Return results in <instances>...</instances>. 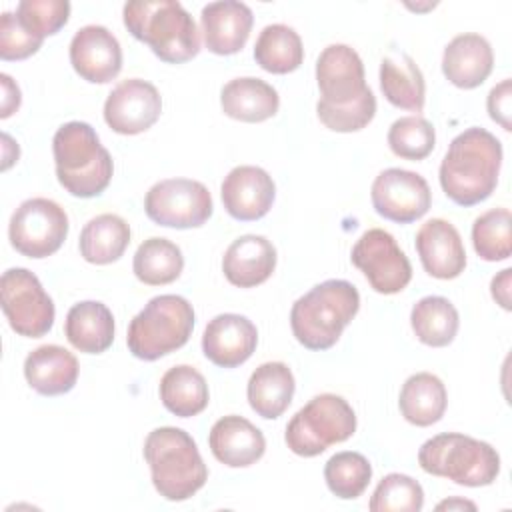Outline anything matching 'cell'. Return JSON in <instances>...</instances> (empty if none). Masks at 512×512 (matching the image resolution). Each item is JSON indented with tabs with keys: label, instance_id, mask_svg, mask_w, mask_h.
I'll return each instance as SVG.
<instances>
[{
	"label": "cell",
	"instance_id": "cell-24",
	"mask_svg": "<svg viewBox=\"0 0 512 512\" xmlns=\"http://www.w3.org/2000/svg\"><path fill=\"white\" fill-rule=\"evenodd\" d=\"M78 360L58 344H44L24 360V376L32 390L42 396L66 394L78 380Z\"/></svg>",
	"mask_w": 512,
	"mask_h": 512
},
{
	"label": "cell",
	"instance_id": "cell-30",
	"mask_svg": "<svg viewBox=\"0 0 512 512\" xmlns=\"http://www.w3.org/2000/svg\"><path fill=\"white\" fill-rule=\"evenodd\" d=\"M130 244V226L118 214H98L80 232V254L90 264L116 262Z\"/></svg>",
	"mask_w": 512,
	"mask_h": 512
},
{
	"label": "cell",
	"instance_id": "cell-17",
	"mask_svg": "<svg viewBox=\"0 0 512 512\" xmlns=\"http://www.w3.org/2000/svg\"><path fill=\"white\" fill-rule=\"evenodd\" d=\"M224 210L240 222L260 220L272 208L276 186L272 176L260 166H236L220 186Z\"/></svg>",
	"mask_w": 512,
	"mask_h": 512
},
{
	"label": "cell",
	"instance_id": "cell-40",
	"mask_svg": "<svg viewBox=\"0 0 512 512\" xmlns=\"http://www.w3.org/2000/svg\"><path fill=\"white\" fill-rule=\"evenodd\" d=\"M20 24L38 38L56 34L70 16V2L66 0H22L16 6Z\"/></svg>",
	"mask_w": 512,
	"mask_h": 512
},
{
	"label": "cell",
	"instance_id": "cell-23",
	"mask_svg": "<svg viewBox=\"0 0 512 512\" xmlns=\"http://www.w3.org/2000/svg\"><path fill=\"white\" fill-rule=\"evenodd\" d=\"M276 268L274 244L258 234L236 238L224 252L222 272L238 288H254L266 282Z\"/></svg>",
	"mask_w": 512,
	"mask_h": 512
},
{
	"label": "cell",
	"instance_id": "cell-14",
	"mask_svg": "<svg viewBox=\"0 0 512 512\" xmlns=\"http://www.w3.org/2000/svg\"><path fill=\"white\" fill-rule=\"evenodd\" d=\"M162 112V98L154 84L128 78L112 88L104 102V120L106 124L126 136L146 132L156 124Z\"/></svg>",
	"mask_w": 512,
	"mask_h": 512
},
{
	"label": "cell",
	"instance_id": "cell-39",
	"mask_svg": "<svg viewBox=\"0 0 512 512\" xmlns=\"http://www.w3.org/2000/svg\"><path fill=\"white\" fill-rule=\"evenodd\" d=\"M316 112L326 128L334 132H356L372 122L376 114V96L370 88H366L362 96L346 106H328L318 100Z\"/></svg>",
	"mask_w": 512,
	"mask_h": 512
},
{
	"label": "cell",
	"instance_id": "cell-6",
	"mask_svg": "<svg viewBox=\"0 0 512 512\" xmlns=\"http://www.w3.org/2000/svg\"><path fill=\"white\" fill-rule=\"evenodd\" d=\"M418 464L426 474L470 488L488 486L500 474L496 448L460 432H444L426 440L418 450Z\"/></svg>",
	"mask_w": 512,
	"mask_h": 512
},
{
	"label": "cell",
	"instance_id": "cell-9",
	"mask_svg": "<svg viewBox=\"0 0 512 512\" xmlns=\"http://www.w3.org/2000/svg\"><path fill=\"white\" fill-rule=\"evenodd\" d=\"M2 312L10 328L26 338H40L54 324V302L36 274L26 268H10L0 278Z\"/></svg>",
	"mask_w": 512,
	"mask_h": 512
},
{
	"label": "cell",
	"instance_id": "cell-38",
	"mask_svg": "<svg viewBox=\"0 0 512 512\" xmlns=\"http://www.w3.org/2000/svg\"><path fill=\"white\" fill-rule=\"evenodd\" d=\"M424 506V490L422 486L400 472H392L384 476L372 498L368 508L372 512H418Z\"/></svg>",
	"mask_w": 512,
	"mask_h": 512
},
{
	"label": "cell",
	"instance_id": "cell-1",
	"mask_svg": "<svg viewBox=\"0 0 512 512\" xmlns=\"http://www.w3.org/2000/svg\"><path fill=\"white\" fill-rule=\"evenodd\" d=\"M500 166V140L492 132L472 126L450 142L438 172L440 186L452 202L474 206L494 192Z\"/></svg>",
	"mask_w": 512,
	"mask_h": 512
},
{
	"label": "cell",
	"instance_id": "cell-5",
	"mask_svg": "<svg viewBox=\"0 0 512 512\" xmlns=\"http://www.w3.org/2000/svg\"><path fill=\"white\" fill-rule=\"evenodd\" d=\"M144 458L156 492L166 500H188L208 480L198 446L182 428H154L144 440Z\"/></svg>",
	"mask_w": 512,
	"mask_h": 512
},
{
	"label": "cell",
	"instance_id": "cell-15",
	"mask_svg": "<svg viewBox=\"0 0 512 512\" xmlns=\"http://www.w3.org/2000/svg\"><path fill=\"white\" fill-rule=\"evenodd\" d=\"M316 82L320 102L328 106L352 104L368 88L364 64L348 44H330L320 52L316 60Z\"/></svg>",
	"mask_w": 512,
	"mask_h": 512
},
{
	"label": "cell",
	"instance_id": "cell-44",
	"mask_svg": "<svg viewBox=\"0 0 512 512\" xmlns=\"http://www.w3.org/2000/svg\"><path fill=\"white\" fill-rule=\"evenodd\" d=\"M510 276H512V270L506 268L502 270L498 276L492 278V284H490V292H492V298L504 308V310H510L512 304H510Z\"/></svg>",
	"mask_w": 512,
	"mask_h": 512
},
{
	"label": "cell",
	"instance_id": "cell-22",
	"mask_svg": "<svg viewBox=\"0 0 512 512\" xmlns=\"http://www.w3.org/2000/svg\"><path fill=\"white\" fill-rule=\"evenodd\" d=\"M494 52L490 42L474 32L454 36L442 54V72L458 88L480 86L492 72Z\"/></svg>",
	"mask_w": 512,
	"mask_h": 512
},
{
	"label": "cell",
	"instance_id": "cell-42",
	"mask_svg": "<svg viewBox=\"0 0 512 512\" xmlns=\"http://www.w3.org/2000/svg\"><path fill=\"white\" fill-rule=\"evenodd\" d=\"M488 114L494 122H498L504 130H512L510 114H512V82L510 78L496 84L486 98Z\"/></svg>",
	"mask_w": 512,
	"mask_h": 512
},
{
	"label": "cell",
	"instance_id": "cell-18",
	"mask_svg": "<svg viewBox=\"0 0 512 512\" xmlns=\"http://www.w3.org/2000/svg\"><path fill=\"white\" fill-rule=\"evenodd\" d=\"M258 330L242 314L214 316L202 336L204 356L220 368H236L244 364L256 350Z\"/></svg>",
	"mask_w": 512,
	"mask_h": 512
},
{
	"label": "cell",
	"instance_id": "cell-2",
	"mask_svg": "<svg viewBox=\"0 0 512 512\" xmlns=\"http://www.w3.org/2000/svg\"><path fill=\"white\" fill-rule=\"evenodd\" d=\"M122 18L128 32L168 64L192 60L200 52L196 22L176 0H132L124 4Z\"/></svg>",
	"mask_w": 512,
	"mask_h": 512
},
{
	"label": "cell",
	"instance_id": "cell-43",
	"mask_svg": "<svg viewBox=\"0 0 512 512\" xmlns=\"http://www.w3.org/2000/svg\"><path fill=\"white\" fill-rule=\"evenodd\" d=\"M0 80H2V94H4L0 116L8 118L20 106V100H22L20 98V88H18V84L12 82V78L8 74H0Z\"/></svg>",
	"mask_w": 512,
	"mask_h": 512
},
{
	"label": "cell",
	"instance_id": "cell-34",
	"mask_svg": "<svg viewBox=\"0 0 512 512\" xmlns=\"http://www.w3.org/2000/svg\"><path fill=\"white\" fill-rule=\"evenodd\" d=\"M184 268L182 250L168 238L152 236L144 240L132 260L134 276L148 286L174 282Z\"/></svg>",
	"mask_w": 512,
	"mask_h": 512
},
{
	"label": "cell",
	"instance_id": "cell-28",
	"mask_svg": "<svg viewBox=\"0 0 512 512\" xmlns=\"http://www.w3.org/2000/svg\"><path fill=\"white\" fill-rule=\"evenodd\" d=\"M380 90L384 98L404 110L422 112L426 84L422 70L406 52H392L380 62Z\"/></svg>",
	"mask_w": 512,
	"mask_h": 512
},
{
	"label": "cell",
	"instance_id": "cell-33",
	"mask_svg": "<svg viewBox=\"0 0 512 512\" xmlns=\"http://www.w3.org/2000/svg\"><path fill=\"white\" fill-rule=\"evenodd\" d=\"M256 64L272 74L294 72L304 60V48L298 32L286 24H268L254 44Z\"/></svg>",
	"mask_w": 512,
	"mask_h": 512
},
{
	"label": "cell",
	"instance_id": "cell-27",
	"mask_svg": "<svg viewBox=\"0 0 512 512\" xmlns=\"http://www.w3.org/2000/svg\"><path fill=\"white\" fill-rule=\"evenodd\" d=\"M294 390V374L284 362H264L250 374L246 396L258 416L274 420L290 406Z\"/></svg>",
	"mask_w": 512,
	"mask_h": 512
},
{
	"label": "cell",
	"instance_id": "cell-29",
	"mask_svg": "<svg viewBox=\"0 0 512 512\" xmlns=\"http://www.w3.org/2000/svg\"><path fill=\"white\" fill-rule=\"evenodd\" d=\"M448 404V394L442 380L430 372L412 374L400 390L398 406L406 422L414 426H432L436 424Z\"/></svg>",
	"mask_w": 512,
	"mask_h": 512
},
{
	"label": "cell",
	"instance_id": "cell-13",
	"mask_svg": "<svg viewBox=\"0 0 512 512\" xmlns=\"http://www.w3.org/2000/svg\"><path fill=\"white\" fill-rule=\"evenodd\" d=\"M370 198L374 210L382 218L398 224L416 222L432 204V192L426 178L404 168L382 170L372 182Z\"/></svg>",
	"mask_w": 512,
	"mask_h": 512
},
{
	"label": "cell",
	"instance_id": "cell-4",
	"mask_svg": "<svg viewBox=\"0 0 512 512\" xmlns=\"http://www.w3.org/2000/svg\"><path fill=\"white\" fill-rule=\"evenodd\" d=\"M360 308V294L348 280H326L300 296L290 310L296 340L308 350L332 348Z\"/></svg>",
	"mask_w": 512,
	"mask_h": 512
},
{
	"label": "cell",
	"instance_id": "cell-26",
	"mask_svg": "<svg viewBox=\"0 0 512 512\" xmlns=\"http://www.w3.org/2000/svg\"><path fill=\"white\" fill-rule=\"evenodd\" d=\"M64 332L76 350L102 354L114 342V316L106 304L84 300L68 310Z\"/></svg>",
	"mask_w": 512,
	"mask_h": 512
},
{
	"label": "cell",
	"instance_id": "cell-20",
	"mask_svg": "<svg viewBox=\"0 0 512 512\" xmlns=\"http://www.w3.org/2000/svg\"><path fill=\"white\" fill-rule=\"evenodd\" d=\"M252 24V10L238 0L210 2L200 12L204 44L218 56L240 52L250 36Z\"/></svg>",
	"mask_w": 512,
	"mask_h": 512
},
{
	"label": "cell",
	"instance_id": "cell-35",
	"mask_svg": "<svg viewBox=\"0 0 512 512\" xmlns=\"http://www.w3.org/2000/svg\"><path fill=\"white\" fill-rule=\"evenodd\" d=\"M370 478L372 466L360 452H336L324 466V480L328 490L342 500L358 498L368 488Z\"/></svg>",
	"mask_w": 512,
	"mask_h": 512
},
{
	"label": "cell",
	"instance_id": "cell-37",
	"mask_svg": "<svg viewBox=\"0 0 512 512\" xmlns=\"http://www.w3.org/2000/svg\"><path fill=\"white\" fill-rule=\"evenodd\" d=\"M436 144L434 126L422 116H402L388 130L390 150L404 160H424Z\"/></svg>",
	"mask_w": 512,
	"mask_h": 512
},
{
	"label": "cell",
	"instance_id": "cell-25",
	"mask_svg": "<svg viewBox=\"0 0 512 512\" xmlns=\"http://www.w3.org/2000/svg\"><path fill=\"white\" fill-rule=\"evenodd\" d=\"M222 112L240 122H264L278 112L280 96L268 82L242 76L224 84L220 92Z\"/></svg>",
	"mask_w": 512,
	"mask_h": 512
},
{
	"label": "cell",
	"instance_id": "cell-3",
	"mask_svg": "<svg viewBox=\"0 0 512 512\" xmlns=\"http://www.w3.org/2000/svg\"><path fill=\"white\" fill-rule=\"evenodd\" d=\"M52 154L56 178L72 196L94 198L108 188L114 172L112 156L88 122L62 124L52 138Z\"/></svg>",
	"mask_w": 512,
	"mask_h": 512
},
{
	"label": "cell",
	"instance_id": "cell-32",
	"mask_svg": "<svg viewBox=\"0 0 512 512\" xmlns=\"http://www.w3.org/2000/svg\"><path fill=\"white\" fill-rule=\"evenodd\" d=\"M410 324L416 338L432 348L448 346L460 326L458 310L444 296H424L410 312Z\"/></svg>",
	"mask_w": 512,
	"mask_h": 512
},
{
	"label": "cell",
	"instance_id": "cell-36",
	"mask_svg": "<svg viewBox=\"0 0 512 512\" xmlns=\"http://www.w3.org/2000/svg\"><path fill=\"white\" fill-rule=\"evenodd\" d=\"M472 244L486 262L506 260L512 254V216L508 208L480 214L472 224Z\"/></svg>",
	"mask_w": 512,
	"mask_h": 512
},
{
	"label": "cell",
	"instance_id": "cell-19",
	"mask_svg": "<svg viewBox=\"0 0 512 512\" xmlns=\"http://www.w3.org/2000/svg\"><path fill=\"white\" fill-rule=\"evenodd\" d=\"M416 252L422 268L438 278L452 280L466 268V250L454 224L444 218L426 220L416 232Z\"/></svg>",
	"mask_w": 512,
	"mask_h": 512
},
{
	"label": "cell",
	"instance_id": "cell-16",
	"mask_svg": "<svg viewBox=\"0 0 512 512\" xmlns=\"http://www.w3.org/2000/svg\"><path fill=\"white\" fill-rule=\"evenodd\" d=\"M70 64L86 82L106 84L122 68L120 42L104 26H82L70 40Z\"/></svg>",
	"mask_w": 512,
	"mask_h": 512
},
{
	"label": "cell",
	"instance_id": "cell-31",
	"mask_svg": "<svg viewBox=\"0 0 512 512\" xmlns=\"http://www.w3.org/2000/svg\"><path fill=\"white\" fill-rule=\"evenodd\" d=\"M160 400L168 412L180 418L200 414L210 400L204 376L188 364H178L166 370L160 380Z\"/></svg>",
	"mask_w": 512,
	"mask_h": 512
},
{
	"label": "cell",
	"instance_id": "cell-11",
	"mask_svg": "<svg viewBox=\"0 0 512 512\" xmlns=\"http://www.w3.org/2000/svg\"><path fill=\"white\" fill-rule=\"evenodd\" d=\"M146 216L166 228H198L212 216L214 204L208 188L190 178L156 182L144 198Z\"/></svg>",
	"mask_w": 512,
	"mask_h": 512
},
{
	"label": "cell",
	"instance_id": "cell-7",
	"mask_svg": "<svg viewBox=\"0 0 512 512\" xmlns=\"http://www.w3.org/2000/svg\"><path fill=\"white\" fill-rule=\"evenodd\" d=\"M192 328V304L178 294H160L130 320L126 344L132 356L152 362L182 348Z\"/></svg>",
	"mask_w": 512,
	"mask_h": 512
},
{
	"label": "cell",
	"instance_id": "cell-12",
	"mask_svg": "<svg viewBox=\"0 0 512 512\" xmlns=\"http://www.w3.org/2000/svg\"><path fill=\"white\" fill-rule=\"evenodd\" d=\"M350 258L378 294H398L412 280L408 256L382 228L366 230L354 244Z\"/></svg>",
	"mask_w": 512,
	"mask_h": 512
},
{
	"label": "cell",
	"instance_id": "cell-10",
	"mask_svg": "<svg viewBox=\"0 0 512 512\" xmlns=\"http://www.w3.org/2000/svg\"><path fill=\"white\" fill-rule=\"evenodd\" d=\"M10 244L28 258L52 256L68 236V216L50 198H28L12 214Z\"/></svg>",
	"mask_w": 512,
	"mask_h": 512
},
{
	"label": "cell",
	"instance_id": "cell-21",
	"mask_svg": "<svg viewBox=\"0 0 512 512\" xmlns=\"http://www.w3.org/2000/svg\"><path fill=\"white\" fill-rule=\"evenodd\" d=\"M208 444L214 458L230 468H246L258 462L266 450V440L260 428L236 414L214 422Z\"/></svg>",
	"mask_w": 512,
	"mask_h": 512
},
{
	"label": "cell",
	"instance_id": "cell-45",
	"mask_svg": "<svg viewBox=\"0 0 512 512\" xmlns=\"http://www.w3.org/2000/svg\"><path fill=\"white\" fill-rule=\"evenodd\" d=\"M476 510V504L470 502V500H464V498H450V500H444L436 506V510Z\"/></svg>",
	"mask_w": 512,
	"mask_h": 512
},
{
	"label": "cell",
	"instance_id": "cell-41",
	"mask_svg": "<svg viewBox=\"0 0 512 512\" xmlns=\"http://www.w3.org/2000/svg\"><path fill=\"white\" fill-rule=\"evenodd\" d=\"M42 38L28 32L14 12H2L0 16V58L24 60L38 52Z\"/></svg>",
	"mask_w": 512,
	"mask_h": 512
},
{
	"label": "cell",
	"instance_id": "cell-8",
	"mask_svg": "<svg viewBox=\"0 0 512 512\" xmlns=\"http://www.w3.org/2000/svg\"><path fill=\"white\" fill-rule=\"evenodd\" d=\"M356 432V414L338 394H318L288 422L284 440L304 458L322 454L328 446L348 440Z\"/></svg>",
	"mask_w": 512,
	"mask_h": 512
}]
</instances>
